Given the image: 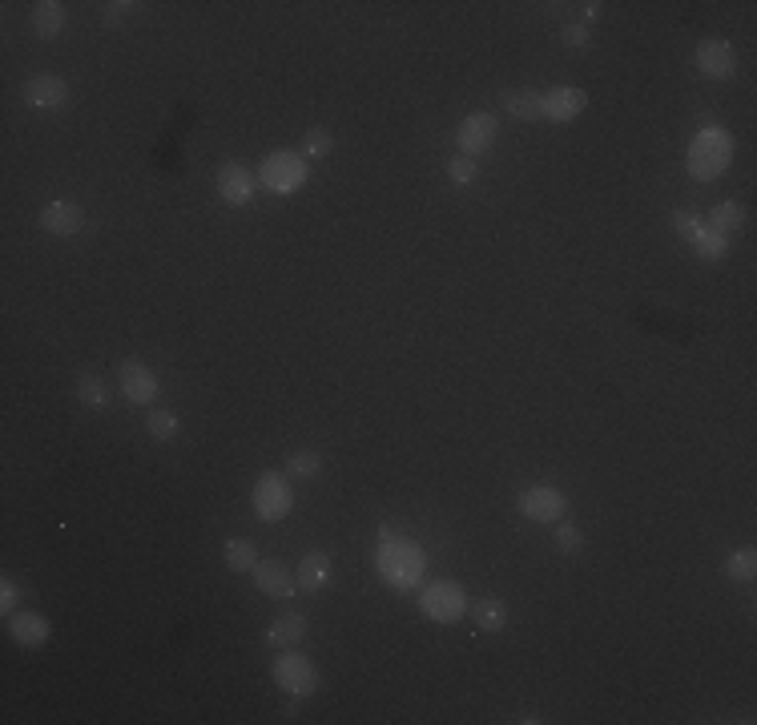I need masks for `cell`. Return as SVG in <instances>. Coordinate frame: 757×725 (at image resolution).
Returning a JSON list of instances; mask_svg holds the SVG:
<instances>
[{
    "label": "cell",
    "mask_w": 757,
    "mask_h": 725,
    "mask_svg": "<svg viewBox=\"0 0 757 725\" xmlns=\"http://www.w3.org/2000/svg\"><path fill=\"white\" fill-rule=\"evenodd\" d=\"M375 568H379V576L387 580L391 589L407 593V589H415L419 580H423L427 556H423V548L411 536H395L391 528H383L379 540H375Z\"/></svg>",
    "instance_id": "obj_1"
},
{
    "label": "cell",
    "mask_w": 757,
    "mask_h": 725,
    "mask_svg": "<svg viewBox=\"0 0 757 725\" xmlns=\"http://www.w3.org/2000/svg\"><path fill=\"white\" fill-rule=\"evenodd\" d=\"M733 162V133L721 125H701L689 145V178L693 182H717Z\"/></svg>",
    "instance_id": "obj_2"
},
{
    "label": "cell",
    "mask_w": 757,
    "mask_h": 725,
    "mask_svg": "<svg viewBox=\"0 0 757 725\" xmlns=\"http://www.w3.org/2000/svg\"><path fill=\"white\" fill-rule=\"evenodd\" d=\"M250 504H254V512H258V520H282V516H290V508H294V488H290V476H282V472H262L258 480H254V488H250Z\"/></svg>",
    "instance_id": "obj_3"
},
{
    "label": "cell",
    "mask_w": 757,
    "mask_h": 725,
    "mask_svg": "<svg viewBox=\"0 0 757 725\" xmlns=\"http://www.w3.org/2000/svg\"><path fill=\"white\" fill-rule=\"evenodd\" d=\"M419 609H423V617H431L439 625H456L468 613L464 585H460V580H435V585H427L419 593Z\"/></svg>",
    "instance_id": "obj_4"
},
{
    "label": "cell",
    "mask_w": 757,
    "mask_h": 725,
    "mask_svg": "<svg viewBox=\"0 0 757 725\" xmlns=\"http://www.w3.org/2000/svg\"><path fill=\"white\" fill-rule=\"evenodd\" d=\"M516 508L536 524H560L568 516V496L552 484H528L516 500Z\"/></svg>",
    "instance_id": "obj_5"
},
{
    "label": "cell",
    "mask_w": 757,
    "mask_h": 725,
    "mask_svg": "<svg viewBox=\"0 0 757 725\" xmlns=\"http://www.w3.org/2000/svg\"><path fill=\"white\" fill-rule=\"evenodd\" d=\"M302 182H307V162H302L294 150H274L262 162V186L274 194H294Z\"/></svg>",
    "instance_id": "obj_6"
},
{
    "label": "cell",
    "mask_w": 757,
    "mask_h": 725,
    "mask_svg": "<svg viewBox=\"0 0 757 725\" xmlns=\"http://www.w3.org/2000/svg\"><path fill=\"white\" fill-rule=\"evenodd\" d=\"M673 226H677V234H685V242H689L705 262H721V258L729 254V238H721L717 230H709L697 214H689V210H673Z\"/></svg>",
    "instance_id": "obj_7"
},
{
    "label": "cell",
    "mask_w": 757,
    "mask_h": 725,
    "mask_svg": "<svg viewBox=\"0 0 757 725\" xmlns=\"http://www.w3.org/2000/svg\"><path fill=\"white\" fill-rule=\"evenodd\" d=\"M274 681H278V689L282 693H290V697H311L315 689H319V669L302 657V653H282L278 661H274Z\"/></svg>",
    "instance_id": "obj_8"
},
{
    "label": "cell",
    "mask_w": 757,
    "mask_h": 725,
    "mask_svg": "<svg viewBox=\"0 0 757 725\" xmlns=\"http://www.w3.org/2000/svg\"><path fill=\"white\" fill-rule=\"evenodd\" d=\"M496 133H500L496 113H472V117L460 121V129H456V145H460V154H464V158H480L484 150H492Z\"/></svg>",
    "instance_id": "obj_9"
},
{
    "label": "cell",
    "mask_w": 757,
    "mask_h": 725,
    "mask_svg": "<svg viewBox=\"0 0 757 725\" xmlns=\"http://www.w3.org/2000/svg\"><path fill=\"white\" fill-rule=\"evenodd\" d=\"M693 61H697V69H701L709 81H729V77L737 73V49H733L729 41H721V37H705V41L697 45Z\"/></svg>",
    "instance_id": "obj_10"
},
{
    "label": "cell",
    "mask_w": 757,
    "mask_h": 725,
    "mask_svg": "<svg viewBox=\"0 0 757 725\" xmlns=\"http://www.w3.org/2000/svg\"><path fill=\"white\" fill-rule=\"evenodd\" d=\"M117 379H121V395L129 403H154L158 399V375L149 371L141 359H121L117 363Z\"/></svg>",
    "instance_id": "obj_11"
},
{
    "label": "cell",
    "mask_w": 757,
    "mask_h": 725,
    "mask_svg": "<svg viewBox=\"0 0 757 725\" xmlns=\"http://www.w3.org/2000/svg\"><path fill=\"white\" fill-rule=\"evenodd\" d=\"M21 97H25L33 109L53 113V109H65V105H69V85H65L61 77H53V73H37V77L25 81Z\"/></svg>",
    "instance_id": "obj_12"
},
{
    "label": "cell",
    "mask_w": 757,
    "mask_h": 725,
    "mask_svg": "<svg viewBox=\"0 0 757 725\" xmlns=\"http://www.w3.org/2000/svg\"><path fill=\"white\" fill-rule=\"evenodd\" d=\"M218 198L226 206H246L254 202V174L242 162H222L218 166Z\"/></svg>",
    "instance_id": "obj_13"
},
{
    "label": "cell",
    "mask_w": 757,
    "mask_h": 725,
    "mask_svg": "<svg viewBox=\"0 0 757 725\" xmlns=\"http://www.w3.org/2000/svg\"><path fill=\"white\" fill-rule=\"evenodd\" d=\"M85 210L77 206V202H65V198H57V202H49L45 210H41V226H45V234H57V238H73V234H81L85 230Z\"/></svg>",
    "instance_id": "obj_14"
},
{
    "label": "cell",
    "mask_w": 757,
    "mask_h": 725,
    "mask_svg": "<svg viewBox=\"0 0 757 725\" xmlns=\"http://www.w3.org/2000/svg\"><path fill=\"white\" fill-rule=\"evenodd\" d=\"M584 105H588V93L580 89V85H556V89H548L544 93V117L548 121H576L580 113H584Z\"/></svg>",
    "instance_id": "obj_15"
},
{
    "label": "cell",
    "mask_w": 757,
    "mask_h": 725,
    "mask_svg": "<svg viewBox=\"0 0 757 725\" xmlns=\"http://www.w3.org/2000/svg\"><path fill=\"white\" fill-rule=\"evenodd\" d=\"M9 637L21 645V649H41V645H49V637H53V625L41 617V613H9Z\"/></svg>",
    "instance_id": "obj_16"
},
{
    "label": "cell",
    "mask_w": 757,
    "mask_h": 725,
    "mask_svg": "<svg viewBox=\"0 0 757 725\" xmlns=\"http://www.w3.org/2000/svg\"><path fill=\"white\" fill-rule=\"evenodd\" d=\"M254 585H258L266 597L286 601V597H294V572H290L282 560H258V564H254Z\"/></svg>",
    "instance_id": "obj_17"
},
{
    "label": "cell",
    "mask_w": 757,
    "mask_h": 725,
    "mask_svg": "<svg viewBox=\"0 0 757 725\" xmlns=\"http://www.w3.org/2000/svg\"><path fill=\"white\" fill-rule=\"evenodd\" d=\"M266 641H270L274 649H294V645H302V641H307V617H302V613H282V617H274L270 629H266Z\"/></svg>",
    "instance_id": "obj_18"
},
{
    "label": "cell",
    "mask_w": 757,
    "mask_h": 725,
    "mask_svg": "<svg viewBox=\"0 0 757 725\" xmlns=\"http://www.w3.org/2000/svg\"><path fill=\"white\" fill-rule=\"evenodd\" d=\"M504 113L516 117V121H540L544 117V93L540 89H508L500 97Z\"/></svg>",
    "instance_id": "obj_19"
},
{
    "label": "cell",
    "mask_w": 757,
    "mask_h": 725,
    "mask_svg": "<svg viewBox=\"0 0 757 725\" xmlns=\"http://www.w3.org/2000/svg\"><path fill=\"white\" fill-rule=\"evenodd\" d=\"M327 580H331V556L327 552H307L298 564V589H307V593H319L327 589Z\"/></svg>",
    "instance_id": "obj_20"
},
{
    "label": "cell",
    "mask_w": 757,
    "mask_h": 725,
    "mask_svg": "<svg viewBox=\"0 0 757 725\" xmlns=\"http://www.w3.org/2000/svg\"><path fill=\"white\" fill-rule=\"evenodd\" d=\"M705 226H709V230H717L721 238H733V234H741V226H745V206H741V202H733V198H725V202H717V206L709 210Z\"/></svg>",
    "instance_id": "obj_21"
},
{
    "label": "cell",
    "mask_w": 757,
    "mask_h": 725,
    "mask_svg": "<svg viewBox=\"0 0 757 725\" xmlns=\"http://www.w3.org/2000/svg\"><path fill=\"white\" fill-rule=\"evenodd\" d=\"M65 29V5L61 0H41V5H33V33L53 41L57 33Z\"/></svg>",
    "instance_id": "obj_22"
},
{
    "label": "cell",
    "mask_w": 757,
    "mask_h": 725,
    "mask_svg": "<svg viewBox=\"0 0 757 725\" xmlns=\"http://www.w3.org/2000/svg\"><path fill=\"white\" fill-rule=\"evenodd\" d=\"M222 556H226V568H230V572H250V568L258 564V548H254V540H246V536H230L226 548H222Z\"/></svg>",
    "instance_id": "obj_23"
},
{
    "label": "cell",
    "mask_w": 757,
    "mask_h": 725,
    "mask_svg": "<svg viewBox=\"0 0 757 725\" xmlns=\"http://www.w3.org/2000/svg\"><path fill=\"white\" fill-rule=\"evenodd\" d=\"M472 617H476V625H480L484 633H500V629L508 625V605H504L500 597H484V601H476Z\"/></svg>",
    "instance_id": "obj_24"
},
{
    "label": "cell",
    "mask_w": 757,
    "mask_h": 725,
    "mask_svg": "<svg viewBox=\"0 0 757 725\" xmlns=\"http://www.w3.org/2000/svg\"><path fill=\"white\" fill-rule=\"evenodd\" d=\"M145 427H149V435H154L158 444H170L174 435H178V427H182V423H178V415H174V411L154 407V411H149V423H145Z\"/></svg>",
    "instance_id": "obj_25"
},
{
    "label": "cell",
    "mask_w": 757,
    "mask_h": 725,
    "mask_svg": "<svg viewBox=\"0 0 757 725\" xmlns=\"http://www.w3.org/2000/svg\"><path fill=\"white\" fill-rule=\"evenodd\" d=\"M725 572L733 580H741V585H749V580L757 576V552L753 548H737L729 560H725Z\"/></svg>",
    "instance_id": "obj_26"
},
{
    "label": "cell",
    "mask_w": 757,
    "mask_h": 725,
    "mask_svg": "<svg viewBox=\"0 0 757 725\" xmlns=\"http://www.w3.org/2000/svg\"><path fill=\"white\" fill-rule=\"evenodd\" d=\"M319 468H323V460H319L315 452H294V456L286 460V476H290V480H315Z\"/></svg>",
    "instance_id": "obj_27"
},
{
    "label": "cell",
    "mask_w": 757,
    "mask_h": 725,
    "mask_svg": "<svg viewBox=\"0 0 757 725\" xmlns=\"http://www.w3.org/2000/svg\"><path fill=\"white\" fill-rule=\"evenodd\" d=\"M77 399H81L85 407H105L109 391H105V383H101L97 375H81V379H77Z\"/></svg>",
    "instance_id": "obj_28"
},
{
    "label": "cell",
    "mask_w": 757,
    "mask_h": 725,
    "mask_svg": "<svg viewBox=\"0 0 757 725\" xmlns=\"http://www.w3.org/2000/svg\"><path fill=\"white\" fill-rule=\"evenodd\" d=\"M476 174H480V170H476V158H464V154H460V158L447 162V178L456 182V186H472Z\"/></svg>",
    "instance_id": "obj_29"
},
{
    "label": "cell",
    "mask_w": 757,
    "mask_h": 725,
    "mask_svg": "<svg viewBox=\"0 0 757 725\" xmlns=\"http://www.w3.org/2000/svg\"><path fill=\"white\" fill-rule=\"evenodd\" d=\"M556 548H560L564 556H576V552L584 548V532H580L576 524H556Z\"/></svg>",
    "instance_id": "obj_30"
},
{
    "label": "cell",
    "mask_w": 757,
    "mask_h": 725,
    "mask_svg": "<svg viewBox=\"0 0 757 725\" xmlns=\"http://www.w3.org/2000/svg\"><path fill=\"white\" fill-rule=\"evenodd\" d=\"M302 145H307V158H327L335 141H331V133H327L323 125H311V129H307V141H302Z\"/></svg>",
    "instance_id": "obj_31"
},
{
    "label": "cell",
    "mask_w": 757,
    "mask_h": 725,
    "mask_svg": "<svg viewBox=\"0 0 757 725\" xmlns=\"http://www.w3.org/2000/svg\"><path fill=\"white\" fill-rule=\"evenodd\" d=\"M17 601H21V585H17L13 576H5V580H0V609H5V617L17 613Z\"/></svg>",
    "instance_id": "obj_32"
},
{
    "label": "cell",
    "mask_w": 757,
    "mask_h": 725,
    "mask_svg": "<svg viewBox=\"0 0 757 725\" xmlns=\"http://www.w3.org/2000/svg\"><path fill=\"white\" fill-rule=\"evenodd\" d=\"M560 37H564V45H572V49H584V45H588V29H584V25H564Z\"/></svg>",
    "instance_id": "obj_33"
},
{
    "label": "cell",
    "mask_w": 757,
    "mask_h": 725,
    "mask_svg": "<svg viewBox=\"0 0 757 725\" xmlns=\"http://www.w3.org/2000/svg\"><path fill=\"white\" fill-rule=\"evenodd\" d=\"M133 9H137V5H133V0H113V5H105V21L113 25L117 17H129Z\"/></svg>",
    "instance_id": "obj_34"
}]
</instances>
